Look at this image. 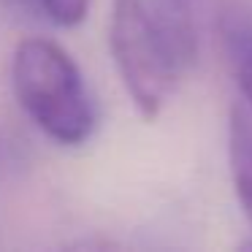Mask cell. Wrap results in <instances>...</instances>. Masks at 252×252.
I'll return each instance as SVG.
<instances>
[{"mask_svg":"<svg viewBox=\"0 0 252 252\" xmlns=\"http://www.w3.org/2000/svg\"><path fill=\"white\" fill-rule=\"evenodd\" d=\"M152 11L165 22V28L182 41L192 57H198V8L201 0H149Z\"/></svg>","mask_w":252,"mask_h":252,"instance_id":"obj_5","label":"cell"},{"mask_svg":"<svg viewBox=\"0 0 252 252\" xmlns=\"http://www.w3.org/2000/svg\"><path fill=\"white\" fill-rule=\"evenodd\" d=\"M57 28H76L90 11V0H30Z\"/></svg>","mask_w":252,"mask_h":252,"instance_id":"obj_6","label":"cell"},{"mask_svg":"<svg viewBox=\"0 0 252 252\" xmlns=\"http://www.w3.org/2000/svg\"><path fill=\"white\" fill-rule=\"evenodd\" d=\"M11 84L22 111L52 141L79 147L95 133V103L76 60L49 38H25L14 49Z\"/></svg>","mask_w":252,"mask_h":252,"instance_id":"obj_1","label":"cell"},{"mask_svg":"<svg viewBox=\"0 0 252 252\" xmlns=\"http://www.w3.org/2000/svg\"><path fill=\"white\" fill-rule=\"evenodd\" d=\"M222 44L233 79L244 95L247 109L252 111V19L230 17L222 25Z\"/></svg>","mask_w":252,"mask_h":252,"instance_id":"obj_4","label":"cell"},{"mask_svg":"<svg viewBox=\"0 0 252 252\" xmlns=\"http://www.w3.org/2000/svg\"><path fill=\"white\" fill-rule=\"evenodd\" d=\"M228 163L236 198L252 225V111L236 103L228 122Z\"/></svg>","mask_w":252,"mask_h":252,"instance_id":"obj_3","label":"cell"},{"mask_svg":"<svg viewBox=\"0 0 252 252\" xmlns=\"http://www.w3.org/2000/svg\"><path fill=\"white\" fill-rule=\"evenodd\" d=\"M109 41L133 106L155 120L195 57L152 11L149 0H114Z\"/></svg>","mask_w":252,"mask_h":252,"instance_id":"obj_2","label":"cell"}]
</instances>
